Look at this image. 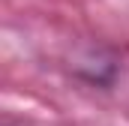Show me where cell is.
Instances as JSON below:
<instances>
[{
	"mask_svg": "<svg viewBox=\"0 0 129 126\" xmlns=\"http://www.w3.org/2000/svg\"><path fill=\"white\" fill-rule=\"evenodd\" d=\"M117 72H120V60L111 51H102V48H93V51H87L84 57L75 60V75L84 78L87 84H96V87H111Z\"/></svg>",
	"mask_w": 129,
	"mask_h": 126,
	"instance_id": "1",
	"label": "cell"
}]
</instances>
